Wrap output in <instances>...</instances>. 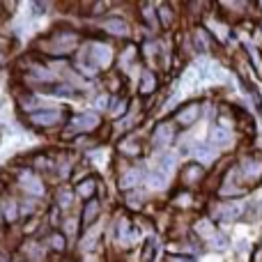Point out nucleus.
Returning <instances> with one entry per match:
<instances>
[{"mask_svg":"<svg viewBox=\"0 0 262 262\" xmlns=\"http://www.w3.org/2000/svg\"><path fill=\"white\" fill-rule=\"evenodd\" d=\"M16 189L21 191L23 195H28L30 200L41 198L46 193V184L35 170H21L16 177Z\"/></svg>","mask_w":262,"mask_h":262,"instance_id":"7ed1b4c3","label":"nucleus"},{"mask_svg":"<svg viewBox=\"0 0 262 262\" xmlns=\"http://www.w3.org/2000/svg\"><path fill=\"white\" fill-rule=\"evenodd\" d=\"M198 115H200V106L198 104H189V106H184V108L177 113V124H182V127H191V124L198 120Z\"/></svg>","mask_w":262,"mask_h":262,"instance_id":"f8f14e48","label":"nucleus"},{"mask_svg":"<svg viewBox=\"0 0 262 262\" xmlns=\"http://www.w3.org/2000/svg\"><path fill=\"white\" fill-rule=\"evenodd\" d=\"M74 193L78 195V198H83L88 203V200L97 198V180L95 177H85V180H81L76 184V189H74Z\"/></svg>","mask_w":262,"mask_h":262,"instance_id":"9d476101","label":"nucleus"},{"mask_svg":"<svg viewBox=\"0 0 262 262\" xmlns=\"http://www.w3.org/2000/svg\"><path fill=\"white\" fill-rule=\"evenodd\" d=\"M7 46H9V41H5V39H0V67L5 64V60H7Z\"/></svg>","mask_w":262,"mask_h":262,"instance_id":"2f4dec72","label":"nucleus"},{"mask_svg":"<svg viewBox=\"0 0 262 262\" xmlns=\"http://www.w3.org/2000/svg\"><path fill=\"white\" fill-rule=\"evenodd\" d=\"M37 104H39V101H37L35 95H21V97H18V106H21V111H23V113H28V115L35 113Z\"/></svg>","mask_w":262,"mask_h":262,"instance_id":"5701e85b","label":"nucleus"},{"mask_svg":"<svg viewBox=\"0 0 262 262\" xmlns=\"http://www.w3.org/2000/svg\"><path fill=\"white\" fill-rule=\"evenodd\" d=\"M136 55H138V51H136V46L134 44H127L122 49V53H120V67L122 69H129V64H134V60H136Z\"/></svg>","mask_w":262,"mask_h":262,"instance_id":"412c9836","label":"nucleus"},{"mask_svg":"<svg viewBox=\"0 0 262 262\" xmlns=\"http://www.w3.org/2000/svg\"><path fill=\"white\" fill-rule=\"evenodd\" d=\"M193 37H195V44H198V49H200V51L209 49V39H207V35H205V30H203V28H198Z\"/></svg>","mask_w":262,"mask_h":262,"instance_id":"c756f323","label":"nucleus"},{"mask_svg":"<svg viewBox=\"0 0 262 262\" xmlns=\"http://www.w3.org/2000/svg\"><path fill=\"white\" fill-rule=\"evenodd\" d=\"M159 16H161V23H163V26H170V9H168V7H161V9H159Z\"/></svg>","mask_w":262,"mask_h":262,"instance_id":"473e14b6","label":"nucleus"},{"mask_svg":"<svg viewBox=\"0 0 262 262\" xmlns=\"http://www.w3.org/2000/svg\"><path fill=\"white\" fill-rule=\"evenodd\" d=\"M143 9H145V12H143V18H145V21H147L152 28H157V14H154L149 7H143Z\"/></svg>","mask_w":262,"mask_h":262,"instance_id":"7c9ffc66","label":"nucleus"},{"mask_svg":"<svg viewBox=\"0 0 262 262\" xmlns=\"http://www.w3.org/2000/svg\"><path fill=\"white\" fill-rule=\"evenodd\" d=\"M159 88V78L154 72H149V69H145L143 76H140V95H152V92H157Z\"/></svg>","mask_w":262,"mask_h":262,"instance_id":"4468645a","label":"nucleus"},{"mask_svg":"<svg viewBox=\"0 0 262 262\" xmlns=\"http://www.w3.org/2000/svg\"><path fill=\"white\" fill-rule=\"evenodd\" d=\"M239 212H242V207L237 203H228V205H223V207L219 209V219L226 221V223L237 221V219H239Z\"/></svg>","mask_w":262,"mask_h":262,"instance_id":"f3484780","label":"nucleus"},{"mask_svg":"<svg viewBox=\"0 0 262 262\" xmlns=\"http://www.w3.org/2000/svg\"><path fill=\"white\" fill-rule=\"evenodd\" d=\"M99 214H101V200L99 198L88 200V203L83 205V212H81V226L88 228V226H92V223H97Z\"/></svg>","mask_w":262,"mask_h":262,"instance_id":"0eeeda50","label":"nucleus"},{"mask_svg":"<svg viewBox=\"0 0 262 262\" xmlns=\"http://www.w3.org/2000/svg\"><path fill=\"white\" fill-rule=\"evenodd\" d=\"M23 255L28 258V262H44L46 260V251H44V246L39 244V242H26L23 244Z\"/></svg>","mask_w":262,"mask_h":262,"instance_id":"9b49d317","label":"nucleus"},{"mask_svg":"<svg viewBox=\"0 0 262 262\" xmlns=\"http://www.w3.org/2000/svg\"><path fill=\"white\" fill-rule=\"evenodd\" d=\"M81 39V32L74 28H55L37 41V49L46 55H53V58H64L78 49Z\"/></svg>","mask_w":262,"mask_h":262,"instance_id":"f257e3e1","label":"nucleus"},{"mask_svg":"<svg viewBox=\"0 0 262 262\" xmlns=\"http://www.w3.org/2000/svg\"><path fill=\"white\" fill-rule=\"evenodd\" d=\"M172 138H175V127H172L170 122H161V124H157V127H154L152 143L157 145V147H166Z\"/></svg>","mask_w":262,"mask_h":262,"instance_id":"1a4fd4ad","label":"nucleus"},{"mask_svg":"<svg viewBox=\"0 0 262 262\" xmlns=\"http://www.w3.org/2000/svg\"><path fill=\"white\" fill-rule=\"evenodd\" d=\"M101 127V118L95 113V111H85V113L74 115L67 122L62 136H76V134H95L97 129Z\"/></svg>","mask_w":262,"mask_h":262,"instance_id":"f03ea898","label":"nucleus"},{"mask_svg":"<svg viewBox=\"0 0 262 262\" xmlns=\"http://www.w3.org/2000/svg\"><path fill=\"white\" fill-rule=\"evenodd\" d=\"M147 184L152 186V189H163V186L168 184V175L163 170H152L147 177Z\"/></svg>","mask_w":262,"mask_h":262,"instance_id":"b1692460","label":"nucleus"},{"mask_svg":"<svg viewBox=\"0 0 262 262\" xmlns=\"http://www.w3.org/2000/svg\"><path fill=\"white\" fill-rule=\"evenodd\" d=\"M260 161L258 159H253V157H244L242 159V170H244V175L246 177H258L260 175Z\"/></svg>","mask_w":262,"mask_h":262,"instance_id":"aec40b11","label":"nucleus"},{"mask_svg":"<svg viewBox=\"0 0 262 262\" xmlns=\"http://www.w3.org/2000/svg\"><path fill=\"white\" fill-rule=\"evenodd\" d=\"M18 212H21V207H18L16 198H12V195H0V216H3L5 221L14 223L18 219Z\"/></svg>","mask_w":262,"mask_h":262,"instance_id":"6e6552de","label":"nucleus"},{"mask_svg":"<svg viewBox=\"0 0 262 262\" xmlns=\"http://www.w3.org/2000/svg\"><path fill=\"white\" fill-rule=\"evenodd\" d=\"M195 157H198L203 163H212L214 159H216V147H214L212 143L198 145V149H195Z\"/></svg>","mask_w":262,"mask_h":262,"instance_id":"6ab92c4d","label":"nucleus"},{"mask_svg":"<svg viewBox=\"0 0 262 262\" xmlns=\"http://www.w3.org/2000/svg\"><path fill=\"white\" fill-rule=\"evenodd\" d=\"M118 149L122 154H127V157H136V154H140V145H138V140L136 138H122V143L118 145Z\"/></svg>","mask_w":262,"mask_h":262,"instance_id":"4be33fe9","label":"nucleus"},{"mask_svg":"<svg viewBox=\"0 0 262 262\" xmlns=\"http://www.w3.org/2000/svg\"><path fill=\"white\" fill-rule=\"evenodd\" d=\"M168 262H193V260L186 258V255H168Z\"/></svg>","mask_w":262,"mask_h":262,"instance_id":"72a5a7b5","label":"nucleus"},{"mask_svg":"<svg viewBox=\"0 0 262 262\" xmlns=\"http://www.w3.org/2000/svg\"><path fill=\"white\" fill-rule=\"evenodd\" d=\"M140 184V170L138 168H129L127 172H122L120 177V189L127 191V189H134V186Z\"/></svg>","mask_w":262,"mask_h":262,"instance_id":"dca6fc26","label":"nucleus"},{"mask_svg":"<svg viewBox=\"0 0 262 262\" xmlns=\"http://www.w3.org/2000/svg\"><path fill=\"white\" fill-rule=\"evenodd\" d=\"M64 118H67L64 108H46V111H35L32 115H28V122L35 129H53L58 124H62Z\"/></svg>","mask_w":262,"mask_h":262,"instance_id":"20e7f679","label":"nucleus"},{"mask_svg":"<svg viewBox=\"0 0 262 262\" xmlns=\"http://www.w3.org/2000/svg\"><path fill=\"white\" fill-rule=\"evenodd\" d=\"M85 55L97 69H108L111 62H113V49L108 44H104V41H90Z\"/></svg>","mask_w":262,"mask_h":262,"instance_id":"39448f33","label":"nucleus"},{"mask_svg":"<svg viewBox=\"0 0 262 262\" xmlns=\"http://www.w3.org/2000/svg\"><path fill=\"white\" fill-rule=\"evenodd\" d=\"M195 230H198L200 235H203L205 239H209V242H214V239L219 237V235H216V230H214V226H212L209 221H200L198 226H195Z\"/></svg>","mask_w":262,"mask_h":262,"instance_id":"393cba45","label":"nucleus"},{"mask_svg":"<svg viewBox=\"0 0 262 262\" xmlns=\"http://www.w3.org/2000/svg\"><path fill=\"white\" fill-rule=\"evenodd\" d=\"M154 249H157V246H154L152 239L145 242V246H143V258H140V262H152V260H154V253H157Z\"/></svg>","mask_w":262,"mask_h":262,"instance_id":"c85d7f7f","label":"nucleus"},{"mask_svg":"<svg viewBox=\"0 0 262 262\" xmlns=\"http://www.w3.org/2000/svg\"><path fill=\"white\" fill-rule=\"evenodd\" d=\"M209 140H212L214 147H223V145L230 143V131L223 129V127H214L209 131Z\"/></svg>","mask_w":262,"mask_h":262,"instance_id":"a211bd4d","label":"nucleus"},{"mask_svg":"<svg viewBox=\"0 0 262 262\" xmlns=\"http://www.w3.org/2000/svg\"><path fill=\"white\" fill-rule=\"evenodd\" d=\"M74 198H76V193H74L72 189H67V186H62V189L55 191V207L60 209H69L74 205Z\"/></svg>","mask_w":262,"mask_h":262,"instance_id":"2eb2a0df","label":"nucleus"},{"mask_svg":"<svg viewBox=\"0 0 262 262\" xmlns=\"http://www.w3.org/2000/svg\"><path fill=\"white\" fill-rule=\"evenodd\" d=\"M64 226H67V232H64V237H74L78 235V226H81V219H64Z\"/></svg>","mask_w":262,"mask_h":262,"instance_id":"cd10ccee","label":"nucleus"},{"mask_svg":"<svg viewBox=\"0 0 262 262\" xmlns=\"http://www.w3.org/2000/svg\"><path fill=\"white\" fill-rule=\"evenodd\" d=\"M46 246H49L51 251H55V253H64V251H67V237H64V232L51 230L49 237H46Z\"/></svg>","mask_w":262,"mask_h":262,"instance_id":"ddd939ff","label":"nucleus"},{"mask_svg":"<svg viewBox=\"0 0 262 262\" xmlns=\"http://www.w3.org/2000/svg\"><path fill=\"white\" fill-rule=\"evenodd\" d=\"M127 111V99H122V97H118V99L113 101V106H111V115L113 118H120V115Z\"/></svg>","mask_w":262,"mask_h":262,"instance_id":"bb28decb","label":"nucleus"},{"mask_svg":"<svg viewBox=\"0 0 262 262\" xmlns=\"http://www.w3.org/2000/svg\"><path fill=\"white\" fill-rule=\"evenodd\" d=\"M101 28L113 37H129V32H131L129 23L124 21L122 16H108L104 23H101Z\"/></svg>","mask_w":262,"mask_h":262,"instance_id":"423d86ee","label":"nucleus"},{"mask_svg":"<svg viewBox=\"0 0 262 262\" xmlns=\"http://www.w3.org/2000/svg\"><path fill=\"white\" fill-rule=\"evenodd\" d=\"M200 175H203V166L200 163H189L184 168V182H195Z\"/></svg>","mask_w":262,"mask_h":262,"instance_id":"a878e982","label":"nucleus"}]
</instances>
